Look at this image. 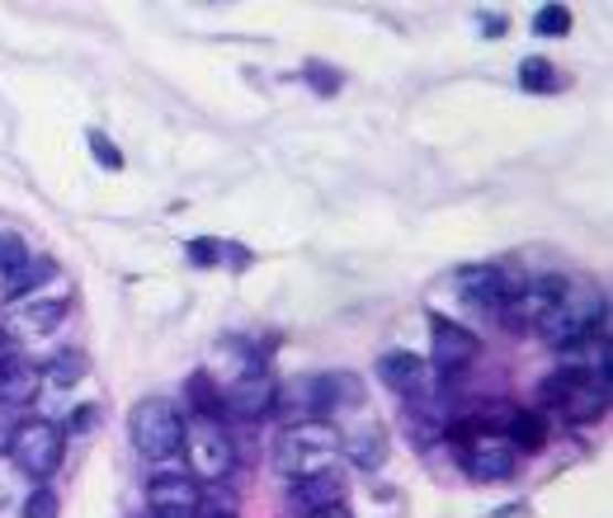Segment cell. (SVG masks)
I'll list each match as a JSON object with an SVG mask.
<instances>
[{
  "label": "cell",
  "instance_id": "9",
  "mask_svg": "<svg viewBox=\"0 0 613 518\" xmlns=\"http://www.w3.org/2000/svg\"><path fill=\"white\" fill-rule=\"evenodd\" d=\"M199 480L194 476H156L147 486V509L156 518H199Z\"/></svg>",
  "mask_w": 613,
  "mask_h": 518
},
{
  "label": "cell",
  "instance_id": "6",
  "mask_svg": "<svg viewBox=\"0 0 613 518\" xmlns=\"http://www.w3.org/2000/svg\"><path fill=\"white\" fill-rule=\"evenodd\" d=\"M519 288H524V283H515L505 269H486V264H482V269H463L458 274V293H463L467 307L482 311V316H496V320L510 311V302L519 297Z\"/></svg>",
  "mask_w": 613,
  "mask_h": 518
},
{
  "label": "cell",
  "instance_id": "7",
  "mask_svg": "<svg viewBox=\"0 0 613 518\" xmlns=\"http://www.w3.org/2000/svg\"><path fill=\"white\" fill-rule=\"evenodd\" d=\"M430 326H434V349H430V359H434V368H440L444 378H458L463 368L477 363L482 339L472 335V330L453 326V320H444V316H430Z\"/></svg>",
  "mask_w": 613,
  "mask_h": 518
},
{
  "label": "cell",
  "instance_id": "5",
  "mask_svg": "<svg viewBox=\"0 0 613 518\" xmlns=\"http://www.w3.org/2000/svg\"><path fill=\"white\" fill-rule=\"evenodd\" d=\"M184 453H189V476L194 480H222L232 472V438H226V429L218 420H194L184 429Z\"/></svg>",
  "mask_w": 613,
  "mask_h": 518
},
{
  "label": "cell",
  "instance_id": "18",
  "mask_svg": "<svg viewBox=\"0 0 613 518\" xmlns=\"http://www.w3.org/2000/svg\"><path fill=\"white\" fill-rule=\"evenodd\" d=\"M66 316V302H33V307H14L10 311V326L24 330V335H47L57 330Z\"/></svg>",
  "mask_w": 613,
  "mask_h": 518
},
{
  "label": "cell",
  "instance_id": "12",
  "mask_svg": "<svg viewBox=\"0 0 613 518\" xmlns=\"http://www.w3.org/2000/svg\"><path fill=\"white\" fill-rule=\"evenodd\" d=\"M288 499L303 514L311 509H326V505H345V472L340 467H317V472H303L293 480Z\"/></svg>",
  "mask_w": 613,
  "mask_h": 518
},
{
  "label": "cell",
  "instance_id": "3",
  "mask_svg": "<svg viewBox=\"0 0 613 518\" xmlns=\"http://www.w3.org/2000/svg\"><path fill=\"white\" fill-rule=\"evenodd\" d=\"M66 457V429L52 420H24L10 434V462L33 480H47Z\"/></svg>",
  "mask_w": 613,
  "mask_h": 518
},
{
  "label": "cell",
  "instance_id": "25",
  "mask_svg": "<svg viewBox=\"0 0 613 518\" xmlns=\"http://www.w3.org/2000/svg\"><path fill=\"white\" fill-rule=\"evenodd\" d=\"M62 505H57V495H52L47 486H33L29 499H24V518H57Z\"/></svg>",
  "mask_w": 613,
  "mask_h": 518
},
{
  "label": "cell",
  "instance_id": "23",
  "mask_svg": "<svg viewBox=\"0 0 613 518\" xmlns=\"http://www.w3.org/2000/svg\"><path fill=\"white\" fill-rule=\"evenodd\" d=\"M533 33H542V39H567V33H571V10L567 6H542L533 14Z\"/></svg>",
  "mask_w": 613,
  "mask_h": 518
},
{
  "label": "cell",
  "instance_id": "4",
  "mask_svg": "<svg viewBox=\"0 0 613 518\" xmlns=\"http://www.w3.org/2000/svg\"><path fill=\"white\" fill-rule=\"evenodd\" d=\"M340 429L330 420H297L278 434V448H274V462L284 476H303V472H317V457L336 453L340 448Z\"/></svg>",
  "mask_w": 613,
  "mask_h": 518
},
{
  "label": "cell",
  "instance_id": "2",
  "mask_svg": "<svg viewBox=\"0 0 613 518\" xmlns=\"http://www.w3.org/2000/svg\"><path fill=\"white\" fill-rule=\"evenodd\" d=\"M128 438L147 462H166L184 448V420H180V410L161 397L137 401L128 415Z\"/></svg>",
  "mask_w": 613,
  "mask_h": 518
},
{
  "label": "cell",
  "instance_id": "21",
  "mask_svg": "<svg viewBox=\"0 0 613 518\" xmlns=\"http://www.w3.org/2000/svg\"><path fill=\"white\" fill-rule=\"evenodd\" d=\"M519 85L533 95H552L557 85H562V76H557V66L548 57H524L519 62Z\"/></svg>",
  "mask_w": 613,
  "mask_h": 518
},
{
  "label": "cell",
  "instance_id": "26",
  "mask_svg": "<svg viewBox=\"0 0 613 518\" xmlns=\"http://www.w3.org/2000/svg\"><path fill=\"white\" fill-rule=\"evenodd\" d=\"M85 141H91V151H95V160H99V166H109V170H123V151H118V147H114V141L104 137V133H91Z\"/></svg>",
  "mask_w": 613,
  "mask_h": 518
},
{
  "label": "cell",
  "instance_id": "11",
  "mask_svg": "<svg viewBox=\"0 0 613 518\" xmlns=\"http://www.w3.org/2000/svg\"><path fill=\"white\" fill-rule=\"evenodd\" d=\"M515 462H519V453L496 434H482L477 443H467V448H463V472L472 480H510Z\"/></svg>",
  "mask_w": 613,
  "mask_h": 518
},
{
  "label": "cell",
  "instance_id": "19",
  "mask_svg": "<svg viewBox=\"0 0 613 518\" xmlns=\"http://www.w3.org/2000/svg\"><path fill=\"white\" fill-rule=\"evenodd\" d=\"M184 397H189V405H194L199 420H218L222 424V387H213L208 372H194V378L184 382Z\"/></svg>",
  "mask_w": 613,
  "mask_h": 518
},
{
  "label": "cell",
  "instance_id": "28",
  "mask_svg": "<svg viewBox=\"0 0 613 518\" xmlns=\"http://www.w3.org/2000/svg\"><path fill=\"white\" fill-rule=\"evenodd\" d=\"M307 81H311V85H317V91H321V95H330V91H340V76H326V71H321L317 62H311V66H307Z\"/></svg>",
  "mask_w": 613,
  "mask_h": 518
},
{
  "label": "cell",
  "instance_id": "8",
  "mask_svg": "<svg viewBox=\"0 0 613 518\" xmlns=\"http://www.w3.org/2000/svg\"><path fill=\"white\" fill-rule=\"evenodd\" d=\"M278 401V387L269 372H245V378H236L232 387L222 391V415H236V420H265L269 410Z\"/></svg>",
  "mask_w": 613,
  "mask_h": 518
},
{
  "label": "cell",
  "instance_id": "1",
  "mask_svg": "<svg viewBox=\"0 0 613 518\" xmlns=\"http://www.w3.org/2000/svg\"><path fill=\"white\" fill-rule=\"evenodd\" d=\"M542 405H557L571 424H594L609 410V372L594 368H557L548 382L538 387Z\"/></svg>",
  "mask_w": 613,
  "mask_h": 518
},
{
  "label": "cell",
  "instance_id": "27",
  "mask_svg": "<svg viewBox=\"0 0 613 518\" xmlns=\"http://www.w3.org/2000/svg\"><path fill=\"white\" fill-rule=\"evenodd\" d=\"M477 24H482L486 39H505V29H510V24H505V14H500V10H482V14H477Z\"/></svg>",
  "mask_w": 613,
  "mask_h": 518
},
{
  "label": "cell",
  "instance_id": "15",
  "mask_svg": "<svg viewBox=\"0 0 613 518\" xmlns=\"http://www.w3.org/2000/svg\"><path fill=\"white\" fill-rule=\"evenodd\" d=\"M340 448L359 472H378L382 462H388V429H382L378 420H363L355 434L340 438Z\"/></svg>",
  "mask_w": 613,
  "mask_h": 518
},
{
  "label": "cell",
  "instance_id": "13",
  "mask_svg": "<svg viewBox=\"0 0 613 518\" xmlns=\"http://www.w3.org/2000/svg\"><path fill=\"white\" fill-rule=\"evenodd\" d=\"M378 382L392 387L397 397H420V391L430 387V363L411 349H392L378 359Z\"/></svg>",
  "mask_w": 613,
  "mask_h": 518
},
{
  "label": "cell",
  "instance_id": "22",
  "mask_svg": "<svg viewBox=\"0 0 613 518\" xmlns=\"http://www.w3.org/2000/svg\"><path fill=\"white\" fill-rule=\"evenodd\" d=\"M189 255H194V264H222V260H232L236 269H245V250L241 245H226V241H189Z\"/></svg>",
  "mask_w": 613,
  "mask_h": 518
},
{
  "label": "cell",
  "instance_id": "20",
  "mask_svg": "<svg viewBox=\"0 0 613 518\" xmlns=\"http://www.w3.org/2000/svg\"><path fill=\"white\" fill-rule=\"evenodd\" d=\"M85 368H91V359H85L81 349H62V353H52V363H47V372L43 378L52 382V387H76V382H85Z\"/></svg>",
  "mask_w": 613,
  "mask_h": 518
},
{
  "label": "cell",
  "instance_id": "10",
  "mask_svg": "<svg viewBox=\"0 0 613 518\" xmlns=\"http://www.w3.org/2000/svg\"><path fill=\"white\" fill-rule=\"evenodd\" d=\"M303 397L311 405V420H330V410L359 405L363 387H359L355 372H321V378H307L303 382Z\"/></svg>",
  "mask_w": 613,
  "mask_h": 518
},
{
  "label": "cell",
  "instance_id": "32",
  "mask_svg": "<svg viewBox=\"0 0 613 518\" xmlns=\"http://www.w3.org/2000/svg\"><path fill=\"white\" fill-rule=\"evenodd\" d=\"M10 359V353H6V339H0V363H6Z\"/></svg>",
  "mask_w": 613,
  "mask_h": 518
},
{
  "label": "cell",
  "instance_id": "17",
  "mask_svg": "<svg viewBox=\"0 0 613 518\" xmlns=\"http://www.w3.org/2000/svg\"><path fill=\"white\" fill-rule=\"evenodd\" d=\"M505 443L519 453H538V448H548V420L538 415V410H515L510 420H505Z\"/></svg>",
  "mask_w": 613,
  "mask_h": 518
},
{
  "label": "cell",
  "instance_id": "16",
  "mask_svg": "<svg viewBox=\"0 0 613 518\" xmlns=\"http://www.w3.org/2000/svg\"><path fill=\"white\" fill-rule=\"evenodd\" d=\"M47 278H57V264H52L47 255H29V260L20 264V269H10V274H6V302L33 297Z\"/></svg>",
  "mask_w": 613,
  "mask_h": 518
},
{
  "label": "cell",
  "instance_id": "14",
  "mask_svg": "<svg viewBox=\"0 0 613 518\" xmlns=\"http://www.w3.org/2000/svg\"><path fill=\"white\" fill-rule=\"evenodd\" d=\"M39 391H43V368L39 363H29V359H6V363H0V405L24 410V405H33Z\"/></svg>",
  "mask_w": 613,
  "mask_h": 518
},
{
  "label": "cell",
  "instance_id": "30",
  "mask_svg": "<svg viewBox=\"0 0 613 518\" xmlns=\"http://www.w3.org/2000/svg\"><path fill=\"white\" fill-rule=\"evenodd\" d=\"M10 499V480H6V472H0V505Z\"/></svg>",
  "mask_w": 613,
  "mask_h": 518
},
{
  "label": "cell",
  "instance_id": "24",
  "mask_svg": "<svg viewBox=\"0 0 613 518\" xmlns=\"http://www.w3.org/2000/svg\"><path fill=\"white\" fill-rule=\"evenodd\" d=\"M33 255L29 241L20 236V231H0V278H6L10 269H20V264Z\"/></svg>",
  "mask_w": 613,
  "mask_h": 518
},
{
  "label": "cell",
  "instance_id": "31",
  "mask_svg": "<svg viewBox=\"0 0 613 518\" xmlns=\"http://www.w3.org/2000/svg\"><path fill=\"white\" fill-rule=\"evenodd\" d=\"M208 518H236L232 509H218V514H208Z\"/></svg>",
  "mask_w": 613,
  "mask_h": 518
},
{
  "label": "cell",
  "instance_id": "29",
  "mask_svg": "<svg viewBox=\"0 0 613 518\" xmlns=\"http://www.w3.org/2000/svg\"><path fill=\"white\" fill-rule=\"evenodd\" d=\"M303 518H355L345 505H326V509H311V514H303Z\"/></svg>",
  "mask_w": 613,
  "mask_h": 518
}]
</instances>
